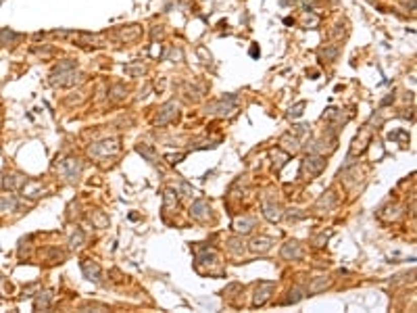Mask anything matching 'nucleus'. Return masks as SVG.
<instances>
[{
	"instance_id": "nucleus-1",
	"label": "nucleus",
	"mask_w": 417,
	"mask_h": 313,
	"mask_svg": "<svg viewBox=\"0 0 417 313\" xmlns=\"http://www.w3.org/2000/svg\"><path fill=\"white\" fill-rule=\"evenodd\" d=\"M323 167H325V159H323V156L311 154V156H307V159L303 161L301 173H309V178H313V176H319Z\"/></svg>"
},
{
	"instance_id": "nucleus-2",
	"label": "nucleus",
	"mask_w": 417,
	"mask_h": 313,
	"mask_svg": "<svg viewBox=\"0 0 417 313\" xmlns=\"http://www.w3.org/2000/svg\"><path fill=\"white\" fill-rule=\"evenodd\" d=\"M59 171L67 180H77V176L81 173V163H79V159H67L59 165Z\"/></svg>"
},
{
	"instance_id": "nucleus-3",
	"label": "nucleus",
	"mask_w": 417,
	"mask_h": 313,
	"mask_svg": "<svg viewBox=\"0 0 417 313\" xmlns=\"http://www.w3.org/2000/svg\"><path fill=\"white\" fill-rule=\"evenodd\" d=\"M27 176H23V173H7L5 176V180H3V184H5V188H9L11 192H15V190H23L25 186H27Z\"/></svg>"
},
{
	"instance_id": "nucleus-4",
	"label": "nucleus",
	"mask_w": 417,
	"mask_h": 313,
	"mask_svg": "<svg viewBox=\"0 0 417 313\" xmlns=\"http://www.w3.org/2000/svg\"><path fill=\"white\" fill-rule=\"evenodd\" d=\"M117 150H119L117 140H104L90 146V154H115Z\"/></svg>"
},
{
	"instance_id": "nucleus-5",
	"label": "nucleus",
	"mask_w": 417,
	"mask_h": 313,
	"mask_svg": "<svg viewBox=\"0 0 417 313\" xmlns=\"http://www.w3.org/2000/svg\"><path fill=\"white\" fill-rule=\"evenodd\" d=\"M275 288V284L273 282H261L259 286H257V292H255V301H253V305L255 307H259V305H263L267 299H269V294H271V290Z\"/></svg>"
},
{
	"instance_id": "nucleus-6",
	"label": "nucleus",
	"mask_w": 417,
	"mask_h": 313,
	"mask_svg": "<svg viewBox=\"0 0 417 313\" xmlns=\"http://www.w3.org/2000/svg\"><path fill=\"white\" fill-rule=\"evenodd\" d=\"M209 205L204 203V201H196L192 207H190V215H192L194 219H198V221H206L209 219Z\"/></svg>"
},
{
	"instance_id": "nucleus-7",
	"label": "nucleus",
	"mask_w": 417,
	"mask_h": 313,
	"mask_svg": "<svg viewBox=\"0 0 417 313\" xmlns=\"http://www.w3.org/2000/svg\"><path fill=\"white\" fill-rule=\"evenodd\" d=\"M176 117V102H167V104H163V109H161V113H159V117H156V124L159 126H165V124H169V121Z\"/></svg>"
},
{
	"instance_id": "nucleus-8",
	"label": "nucleus",
	"mask_w": 417,
	"mask_h": 313,
	"mask_svg": "<svg viewBox=\"0 0 417 313\" xmlns=\"http://www.w3.org/2000/svg\"><path fill=\"white\" fill-rule=\"evenodd\" d=\"M303 255V249H301V245L299 242H286L284 245V249H282V257L284 259H299Z\"/></svg>"
},
{
	"instance_id": "nucleus-9",
	"label": "nucleus",
	"mask_w": 417,
	"mask_h": 313,
	"mask_svg": "<svg viewBox=\"0 0 417 313\" xmlns=\"http://www.w3.org/2000/svg\"><path fill=\"white\" fill-rule=\"evenodd\" d=\"M81 269H84V273H86V278H88V280L100 282V267H98L96 263H92V261H84Z\"/></svg>"
},
{
	"instance_id": "nucleus-10",
	"label": "nucleus",
	"mask_w": 417,
	"mask_h": 313,
	"mask_svg": "<svg viewBox=\"0 0 417 313\" xmlns=\"http://www.w3.org/2000/svg\"><path fill=\"white\" fill-rule=\"evenodd\" d=\"M19 201H17L13 194H0V213H7V211H15Z\"/></svg>"
},
{
	"instance_id": "nucleus-11",
	"label": "nucleus",
	"mask_w": 417,
	"mask_h": 313,
	"mask_svg": "<svg viewBox=\"0 0 417 313\" xmlns=\"http://www.w3.org/2000/svg\"><path fill=\"white\" fill-rule=\"evenodd\" d=\"M280 144H282V148H286L288 152H297V150L301 148V146H299V138H297V134H286V136H282Z\"/></svg>"
},
{
	"instance_id": "nucleus-12",
	"label": "nucleus",
	"mask_w": 417,
	"mask_h": 313,
	"mask_svg": "<svg viewBox=\"0 0 417 313\" xmlns=\"http://www.w3.org/2000/svg\"><path fill=\"white\" fill-rule=\"evenodd\" d=\"M263 213H265V217H267L269 221L282 219V209L277 207V205H273V203H265V205H263Z\"/></svg>"
},
{
	"instance_id": "nucleus-13",
	"label": "nucleus",
	"mask_w": 417,
	"mask_h": 313,
	"mask_svg": "<svg viewBox=\"0 0 417 313\" xmlns=\"http://www.w3.org/2000/svg\"><path fill=\"white\" fill-rule=\"evenodd\" d=\"M271 245H273V240H271V238L261 236V238H255V240H253L251 249H253V251H259V253H265V251L271 249Z\"/></svg>"
},
{
	"instance_id": "nucleus-14",
	"label": "nucleus",
	"mask_w": 417,
	"mask_h": 313,
	"mask_svg": "<svg viewBox=\"0 0 417 313\" xmlns=\"http://www.w3.org/2000/svg\"><path fill=\"white\" fill-rule=\"evenodd\" d=\"M253 225H255V219H253V217H242V219L236 221V230L242 232V234H246V232L253 230Z\"/></svg>"
},
{
	"instance_id": "nucleus-15",
	"label": "nucleus",
	"mask_w": 417,
	"mask_h": 313,
	"mask_svg": "<svg viewBox=\"0 0 417 313\" xmlns=\"http://www.w3.org/2000/svg\"><path fill=\"white\" fill-rule=\"evenodd\" d=\"M334 205H336L334 192H325V197H321V199L317 201V209H321V207H325V209H332Z\"/></svg>"
},
{
	"instance_id": "nucleus-16",
	"label": "nucleus",
	"mask_w": 417,
	"mask_h": 313,
	"mask_svg": "<svg viewBox=\"0 0 417 313\" xmlns=\"http://www.w3.org/2000/svg\"><path fill=\"white\" fill-rule=\"evenodd\" d=\"M303 292H305V290H303L301 286H297V288H292V290H290V297H288V299H286L284 303H286V305H290V303H299V301H301V299L305 297V294H303Z\"/></svg>"
},
{
	"instance_id": "nucleus-17",
	"label": "nucleus",
	"mask_w": 417,
	"mask_h": 313,
	"mask_svg": "<svg viewBox=\"0 0 417 313\" xmlns=\"http://www.w3.org/2000/svg\"><path fill=\"white\" fill-rule=\"evenodd\" d=\"M176 194H178V192H173V190H167V192H165V211H169L171 207H178Z\"/></svg>"
},
{
	"instance_id": "nucleus-18",
	"label": "nucleus",
	"mask_w": 417,
	"mask_h": 313,
	"mask_svg": "<svg viewBox=\"0 0 417 313\" xmlns=\"http://www.w3.org/2000/svg\"><path fill=\"white\" fill-rule=\"evenodd\" d=\"M303 109H305V102H299V104H294V107L290 109V113H288V117H292V119L301 117V115H303Z\"/></svg>"
},
{
	"instance_id": "nucleus-19",
	"label": "nucleus",
	"mask_w": 417,
	"mask_h": 313,
	"mask_svg": "<svg viewBox=\"0 0 417 313\" xmlns=\"http://www.w3.org/2000/svg\"><path fill=\"white\" fill-rule=\"evenodd\" d=\"M138 152H142L144 156H148V161H150V163H154V152H152V148H148V146L142 144V146H138Z\"/></svg>"
},
{
	"instance_id": "nucleus-20",
	"label": "nucleus",
	"mask_w": 417,
	"mask_h": 313,
	"mask_svg": "<svg viewBox=\"0 0 417 313\" xmlns=\"http://www.w3.org/2000/svg\"><path fill=\"white\" fill-rule=\"evenodd\" d=\"M325 286H329V280H319L317 284H313V286H311V292H319V290L325 288Z\"/></svg>"
},
{
	"instance_id": "nucleus-21",
	"label": "nucleus",
	"mask_w": 417,
	"mask_h": 313,
	"mask_svg": "<svg viewBox=\"0 0 417 313\" xmlns=\"http://www.w3.org/2000/svg\"><path fill=\"white\" fill-rule=\"evenodd\" d=\"M71 242H73V247H81V245H79V242H84V234H81V232L77 230V232L73 234V238H71Z\"/></svg>"
},
{
	"instance_id": "nucleus-22",
	"label": "nucleus",
	"mask_w": 417,
	"mask_h": 313,
	"mask_svg": "<svg viewBox=\"0 0 417 313\" xmlns=\"http://www.w3.org/2000/svg\"><path fill=\"white\" fill-rule=\"evenodd\" d=\"M321 55H323V57H327V59H336V55H338V48H329V50H323Z\"/></svg>"
}]
</instances>
